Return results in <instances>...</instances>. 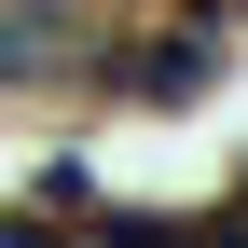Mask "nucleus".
Listing matches in <instances>:
<instances>
[{
	"instance_id": "f257e3e1",
	"label": "nucleus",
	"mask_w": 248,
	"mask_h": 248,
	"mask_svg": "<svg viewBox=\"0 0 248 248\" xmlns=\"http://www.w3.org/2000/svg\"><path fill=\"white\" fill-rule=\"evenodd\" d=\"M83 234L97 248H248V221H221V207H193V221L179 207H97Z\"/></svg>"
},
{
	"instance_id": "f03ea898",
	"label": "nucleus",
	"mask_w": 248,
	"mask_h": 248,
	"mask_svg": "<svg viewBox=\"0 0 248 248\" xmlns=\"http://www.w3.org/2000/svg\"><path fill=\"white\" fill-rule=\"evenodd\" d=\"M207 55H221V28H179V42H152V55H138V69H124V83H138L152 110H179V97H193V83H207Z\"/></svg>"
},
{
	"instance_id": "7ed1b4c3",
	"label": "nucleus",
	"mask_w": 248,
	"mask_h": 248,
	"mask_svg": "<svg viewBox=\"0 0 248 248\" xmlns=\"http://www.w3.org/2000/svg\"><path fill=\"white\" fill-rule=\"evenodd\" d=\"M55 55H69V14L55 0H14L0 14V69H55Z\"/></svg>"
},
{
	"instance_id": "20e7f679",
	"label": "nucleus",
	"mask_w": 248,
	"mask_h": 248,
	"mask_svg": "<svg viewBox=\"0 0 248 248\" xmlns=\"http://www.w3.org/2000/svg\"><path fill=\"white\" fill-rule=\"evenodd\" d=\"M0 248H83L69 221H0Z\"/></svg>"
},
{
	"instance_id": "39448f33",
	"label": "nucleus",
	"mask_w": 248,
	"mask_h": 248,
	"mask_svg": "<svg viewBox=\"0 0 248 248\" xmlns=\"http://www.w3.org/2000/svg\"><path fill=\"white\" fill-rule=\"evenodd\" d=\"M234 221H248V207H234Z\"/></svg>"
}]
</instances>
